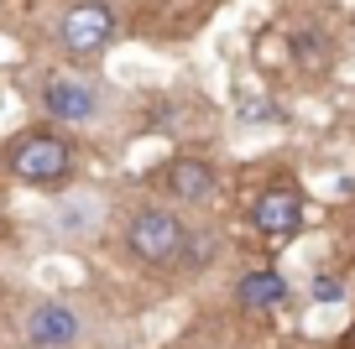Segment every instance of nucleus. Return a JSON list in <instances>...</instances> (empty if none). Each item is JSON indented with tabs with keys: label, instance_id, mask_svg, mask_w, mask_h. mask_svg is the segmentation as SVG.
I'll return each mask as SVG.
<instances>
[{
	"label": "nucleus",
	"instance_id": "obj_1",
	"mask_svg": "<svg viewBox=\"0 0 355 349\" xmlns=\"http://www.w3.org/2000/svg\"><path fill=\"white\" fill-rule=\"evenodd\" d=\"M6 172L16 177V183L26 188H58L68 183V172H73V146L63 141L58 131H26L16 136L11 146H6Z\"/></svg>",
	"mask_w": 355,
	"mask_h": 349
},
{
	"label": "nucleus",
	"instance_id": "obj_2",
	"mask_svg": "<svg viewBox=\"0 0 355 349\" xmlns=\"http://www.w3.org/2000/svg\"><path fill=\"white\" fill-rule=\"evenodd\" d=\"M183 240H189V229H183V219L167 214V208H141V214L131 219V229H125V245H131L136 261L146 266H167L183 256Z\"/></svg>",
	"mask_w": 355,
	"mask_h": 349
},
{
	"label": "nucleus",
	"instance_id": "obj_3",
	"mask_svg": "<svg viewBox=\"0 0 355 349\" xmlns=\"http://www.w3.org/2000/svg\"><path fill=\"white\" fill-rule=\"evenodd\" d=\"M110 37H115V11L105 0H73L58 21V42L73 57H100L110 47Z\"/></svg>",
	"mask_w": 355,
	"mask_h": 349
},
{
	"label": "nucleus",
	"instance_id": "obj_4",
	"mask_svg": "<svg viewBox=\"0 0 355 349\" xmlns=\"http://www.w3.org/2000/svg\"><path fill=\"white\" fill-rule=\"evenodd\" d=\"M303 219H309V204H303V193H298V188H282V183H272L261 198H256V208H251L256 235H261V240H272V245L293 240V235L303 229Z\"/></svg>",
	"mask_w": 355,
	"mask_h": 349
},
{
	"label": "nucleus",
	"instance_id": "obj_5",
	"mask_svg": "<svg viewBox=\"0 0 355 349\" xmlns=\"http://www.w3.org/2000/svg\"><path fill=\"white\" fill-rule=\"evenodd\" d=\"M26 339L32 349H68L78 339V313L68 303H37L26 318Z\"/></svg>",
	"mask_w": 355,
	"mask_h": 349
},
{
	"label": "nucleus",
	"instance_id": "obj_6",
	"mask_svg": "<svg viewBox=\"0 0 355 349\" xmlns=\"http://www.w3.org/2000/svg\"><path fill=\"white\" fill-rule=\"evenodd\" d=\"M42 109L53 120H63V125H78V120H89V115L100 109V99H94L89 84H78V78H53V84L42 89Z\"/></svg>",
	"mask_w": 355,
	"mask_h": 349
},
{
	"label": "nucleus",
	"instance_id": "obj_7",
	"mask_svg": "<svg viewBox=\"0 0 355 349\" xmlns=\"http://www.w3.org/2000/svg\"><path fill=\"white\" fill-rule=\"evenodd\" d=\"M162 183L173 198H183V204H204V198H214V167L199 162V156H178V162L162 167Z\"/></svg>",
	"mask_w": 355,
	"mask_h": 349
},
{
	"label": "nucleus",
	"instance_id": "obj_8",
	"mask_svg": "<svg viewBox=\"0 0 355 349\" xmlns=\"http://www.w3.org/2000/svg\"><path fill=\"white\" fill-rule=\"evenodd\" d=\"M235 297H241V307H251V313L277 307V303H288V276H277V271H245L241 282H235Z\"/></svg>",
	"mask_w": 355,
	"mask_h": 349
},
{
	"label": "nucleus",
	"instance_id": "obj_9",
	"mask_svg": "<svg viewBox=\"0 0 355 349\" xmlns=\"http://www.w3.org/2000/svg\"><path fill=\"white\" fill-rule=\"evenodd\" d=\"M340 297H345V282H340L334 271H329V276H324V271L313 276V303H340Z\"/></svg>",
	"mask_w": 355,
	"mask_h": 349
},
{
	"label": "nucleus",
	"instance_id": "obj_10",
	"mask_svg": "<svg viewBox=\"0 0 355 349\" xmlns=\"http://www.w3.org/2000/svg\"><path fill=\"white\" fill-rule=\"evenodd\" d=\"M324 57H329V53H319V37H309V32H303V37H298V63H309V68H319V63H324Z\"/></svg>",
	"mask_w": 355,
	"mask_h": 349
},
{
	"label": "nucleus",
	"instance_id": "obj_11",
	"mask_svg": "<svg viewBox=\"0 0 355 349\" xmlns=\"http://www.w3.org/2000/svg\"><path fill=\"white\" fill-rule=\"evenodd\" d=\"M235 109H241L245 120H256V115H266V105H261V99H245V105H235Z\"/></svg>",
	"mask_w": 355,
	"mask_h": 349
}]
</instances>
